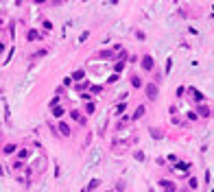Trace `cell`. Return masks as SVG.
<instances>
[{"label":"cell","instance_id":"cell-1","mask_svg":"<svg viewBox=\"0 0 214 192\" xmlns=\"http://www.w3.org/2000/svg\"><path fill=\"white\" fill-rule=\"evenodd\" d=\"M142 68H144L147 72H151V70L155 68V61H153V57H151V55H147V57H142Z\"/></svg>","mask_w":214,"mask_h":192},{"label":"cell","instance_id":"cell-2","mask_svg":"<svg viewBox=\"0 0 214 192\" xmlns=\"http://www.w3.org/2000/svg\"><path fill=\"white\" fill-rule=\"evenodd\" d=\"M144 90H147V98H149V101H155V98H157V85L149 83Z\"/></svg>","mask_w":214,"mask_h":192},{"label":"cell","instance_id":"cell-3","mask_svg":"<svg viewBox=\"0 0 214 192\" xmlns=\"http://www.w3.org/2000/svg\"><path fill=\"white\" fill-rule=\"evenodd\" d=\"M144 111H147V107H144V105H138V107H135V111H133V116H131V118H133V120H140V118H142V116H144Z\"/></svg>","mask_w":214,"mask_h":192},{"label":"cell","instance_id":"cell-4","mask_svg":"<svg viewBox=\"0 0 214 192\" xmlns=\"http://www.w3.org/2000/svg\"><path fill=\"white\" fill-rule=\"evenodd\" d=\"M159 183H162V188H164L166 192H175V183H173V181H166V179H164V181H159Z\"/></svg>","mask_w":214,"mask_h":192},{"label":"cell","instance_id":"cell-5","mask_svg":"<svg viewBox=\"0 0 214 192\" xmlns=\"http://www.w3.org/2000/svg\"><path fill=\"white\" fill-rule=\"evenodd\" d=\"M131 85H133L135 90H138V87H142V79H140L138 74H133V77H131Z\"/></svg>","mask_w":214,"mask_h":192},{"label":"cell","instance_id":"cell-6","mask_svg":"<svg viewBox=\"0 0 214 192\" xmlns=\"http://www.w3.org/2000/svg\"><path fill=\"white\" fill-rule=\"evenodd\" d=\"M72 79H75V81H81V79H85V72H83V70L79 68V70L75 72V74H72Z\"/></svg>","mask_w":214,"mask_h":192},{"label":"cell","instance_id":"cell-7","mask_svg":"<svg viewBox=\"0 0 214 192\" xmlns=\"http://www.w3.org/2000/svg\"><path fill=\"white\" fill-rule=\"evenodd\" d=\"M59 131H61L63 135H70V127H68L66 122H59Z\"/></svg>","mask_w":214,"mask_h":192},{"label":"cell","instance_id":"cell-8","mask_svg":"<svg viewBox=\"0 0 214 192\" xmlns=\"http://www.w3.org/2000/svg\"><path fill=\"white\" fill-rule=\"evenodd\" d=\"M15 144H7V146H5V155H11V153H15Z\"/></svg>","mask_w":214,"mask_h":192},{"label":"cell","instance_id":"cell-9","mask_svg":"<svg viewBox=\"0 0 214 192\" xmlns=\"http://www.w3.org/2000/svg\"><path fill=\"white\" fill-rule=\"evenodd\" d=\"M37 37H39V33H37V31H33V29L26 33V39H29V42H31V39H37Z\"/></svg>","mask_w":214,"mask_h":192},{"label":"cell","instance_id":"cell-10","mask_svg":"<svg viewBox=\"0 0 214 192\" xmlns=\"http://www.w3.org/2000/svg\"><path fill=\"white\" fill-rule=\"evenodd\" d=\"M63 114H66V111H63L61 107H53V116H55V118H61Z\"/></svg>","mask_w":214,"mask_h":192},{"label":"cell","instance_id":"cell-11","mask_svg":"<svg viewBox=\"0 0 214 192\" xmlns=\"http://www.w3.org/2000/svg\"><path fill=\"white\" fill-rule=\"evenodd\" d=\"M99 57H103V59H111L114 53H111V50H103V53H99Z\"/></svg>","mask_w":214,"mask_h":192},{"label":"cell","instance_id":"cell-12","mask_svg":"<svg viewBox=\"0 0 214 192\" xmlns=\"http://www.w3.org/2000/svg\"><path fill=\"white\" fill-rule=\"evenodd\" d=\"M151 138L159 140V138H162V131H159V129H151Z\"/></svg>","mask_w":214,"mask_h":192},{"label":"cell","instance_id":"cell-13","mask_svg":"<svg viewBox=\"0 0 214 192\" xmlns=\"http://www.w3.org/2000/svg\"><path fill=\"white\" fill-rule=\"evenodd\" d=\"M190 92L195 94V98H197V101H203V94H201V92H197L195 87H190Z\"/></svg>","mask_w":214,"mask_h":192},{"label":"cell","instance_id":"cell-14","mask_svg":"<svg viewBox=\"0 0 214 192\" xmlns=\"http://www.w3.org/2000/svg\"><path fill=\"white\" fill-rule=\"evenodd\" d=\"M42 26H44V31H48V33H50V31H53V22H48V20H46V22L42 24Z\"/></svg>","mask_w":214,"mask_h":192},{"label":"cell","instance_id":"cell-15","mask_svg":"<svg viewBox=\"0 0 214 192\" xmlns=\"http://www.w3.org/2000/svg\"><path fill=\"white\" fill-rule=\"evenodd\" d=\"M199 114H201L203 118H208V116H210V109H208V107H199Z\"/></svg>","mask_w":214,"mask_h":192},{"label":"cell","instance_id":"cell-16","mask_svg":"<svg viewBox=\"0 0 214 192\" xmlns=\"http://www.w3.org/2000/svg\"><path fill=\"white\" fill-rule=\"evenodd\" d=\"M125 109H127V105H125V103H120V105H118V107H116V114H118V116H120V114H123Z\"/></svg>","mask_w":214,"mask_h":192},{"label":"cell","instance_id":"cell-17","mask_svg":"<svg viewBox=\"0 0 214 192\" xmlns=\"http://www.w3.org/2000/svg\"><path fill=\"white\" fill-rule=\"evenodd\" d=\"M177 168H179V170H188V168H190V164H186V162H179V164H177Z\"/></svg>","mask_w":214,"mask_h":192},{"label":"cell","instance_id":"cell-18","mask_svg":"<svg viewBox=\"0 0 214 192\" xmlns=\"http://www.w3.org/2000/svg\"><path fill=\"white\" fill-rule=\"evenodd\" d=\"M114 68H116V72H123V68H125V61H118Z\"/></svg>","mask_w":214,"mask_h":192},{"label":"cell","instance_id":"cell-19","mask_svg":"<svg viewBox=\"0 0 214 192\" xmlns=\"http://www.w3.org/2000/svg\"><path fill=\"white\" fill-rule=\"evenodd\" d=\"M63 85H66V87L72 85V77H66V79H63Z\"/></svg>","mask_w":214,"mask_h":192},{"label":"cell","instance_id":"cell-20","mask_svg":"<svg viewBox=\"0 0 214 192\" xmlns=\"http://www.w3.org/2000/svg\"><path fill=\"white\" fill-rule=\"evenodd\" d=\"M99 183H101V181H99V179H94V181H92V183H90V190H94V188H99Z\"/></svg>","mask_w":214,"mask_h":192},{"label":"cell","instance_id":"cell-21","mask_svg":"<svg viewBox=\"0 0 214 192\" xmlns=\"http://www.w3.org/2000/svg\"><path fill=\"white\" fill-rule=\"evenodd\" d=\"M57 103H59V98H57V96H55V98H53V101H50L48 105H50V107H57Z\"/></svg>","mask_w":214,"mask_h":192},{"label":"cell","instance_id":"cell-22","mask_svg":"<svg viewBox=\"0 0 214 192\" xmlns=\"http://www.w3.org/2000/svg\"><path fill=\"white\" fill-rule=\"evenodd\" d=\"M85 111H87V114H92V111H94V105H92V103H87V107H85Z\"/></svg>","mask_w":214,"mask_h":192},{"label":"cell","instance_id":"cell-23","mask_svg":"<svg viewBox=\"0 0 214 192\" xmlns=\"http://www.w3.org/2000/svg\"><path fill=\"white\" fill-rule=\"evenodd\" d=\"M33 2H35V5H42V2H46V0H33Z\"/></svg>","mask_w":214,"mask_h":192}]
</instances>
